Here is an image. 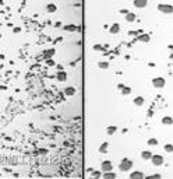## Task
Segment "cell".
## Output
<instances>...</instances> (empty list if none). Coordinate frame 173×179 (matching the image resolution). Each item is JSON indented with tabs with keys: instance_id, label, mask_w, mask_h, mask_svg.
<instances>
[{
	"instance_id": "cell-14",
	"label": "cell",
	"mask_w": 173,
	"mask_h": 179,
	"mask_svg": "<svg viewBox=\"0 0 173 179\" xmlns=\"http://www.w3.org/2000/svg\"><path fill=\"white\" fill-rule=\"evenodd\" d=\"M151 157H152V153L148 151V150H145V151L141 153V158L142 159H151Z\"/></svg>"
},
{
	"instance_id": "cell-9",
	"label": "cell",
	"mask_w": 173,
	"mask_h": 179,
	"mask_svg": "<svg viewBox=\"0 0 173 179\" xmlns=\"http://www.w3.org/2000/svg\"><path fill=\"white\" fill-rule=\"evenodd\" d=\"M56 78L59 81H66V80H67V73L63 71V70H60V71L56 74Z\"/></svg>"
},
{
	"instance_id": "cell-10",
	"label": "cell",
	"mask_w": 173,
	"mask_h": 179,
	"mask_svg": "<svg viewBox=\"0 0 173 179\" xmlns=\"http://www.w3.org/2000/svg\"><path fill=\"white\" fill-rule=\"evenodd\" d=\"M77 90L74 87H66L64 88V94L66 95H69V97H73V95H76Z\"/></svg>"
},
{
	"instance_id": "cell-28",
	"label": "cell",
	"mask_w": 173,
	"mask_h": 179,
	"mask_svg": "<svg viewBox=\"0 0 173 179\" xmlns=\"http://www.w3.org/2000/svg\"><path fill=\"white\" fill-rule=\"evenodd\" d=\"M120 13H121V14H124V16H126V14L129 13V10H126V8H123V10H120Z\"/></svg>"
},
{
	"instance_id": "cell-27",
	"label": "cell",
	"mask_w": 173,
	"mask_h": 179,
	"mask_svg": "<svg viewBox=\"0 0 173 179\" xmlns=\"http://www.w3.org/2000/svg\"><path fill=\"white\" fill-rule=\"evenodd\" d=\"M92 176H95V178H99L101 176V172L98 171V172H92Z\"/></svg>"
},
{
	"instance_id": "cell-16",
	"label": "cell",
	"mask_w": 173,
	"mask_h": 179,
	"mask_svg": "<svg viewBox=\"0 0 173 179\" xmlns=\"http://www.w3.org/2000/svg\"><path fill=\"white\" fill-rule=\"evenodd\" d=\"M108 147H109V143H108V141L102 143V146L99 147V153H102V154H105V153H108Z\"/></svg>"
},
{
	"instance_id": "cell-2",
	"label": "cell",
	"mask_w": 173,
	"mask_h": 179,
	"mask_svg": "<svg viewBox=\"0 0 173 179\" xmlns=\"http://www.w3.org/2000/svg\"><path fill=\"white\" fill-rule=\"evenodd\" d=\"M158 11L163 13V14H172L173 13V6L172 4L161 3V4H158Z\"/></svg>"
},
{
	"instance_id": "cell-17",
	"label": "cell",
	"mask_w": 173,
	"mask_h": 179,
	"mask_svg": "<svg viewBox=\"0 0 173 179\" xmlns=\"http://www.w3.org/2000/svg\"><path fill=\"white\" fill-rule=\"evenodd\" d=\"M56 10H57L56 4L50 3V4H48V6H46V11H48V13H56Z\"/></svg>"
},
{
	"instance_id": "cell-11",
	"label": "cell",
	"mask_w": 173,
	"mask_h": 179,
	"mask_svg": "<svg viewBox=\"0 0 173 179\" xmlns=\"http://www.w3.org/2000/svg\"><path fill=\"white\" fill-rule=\"evenodd\" d=\"M162 125H165V126H172L173 125V119L170 116H165V118H162Z\"/></svg>"
},
{
	"instance_id": "cell-13",
	"label": "cell",
	"mask_w": 173,
	"mask_h": 179,
	"mask_svg": "<svg viewBox=\"0 0 173 179\" xmlns=\"http://www.w3.org/2000/svg\"><path fill=\"white\" fill-rule=\"evenodd\" d=\"M102 176H103L105 179H116V178H117V175H116V174H113L112 171L105 172V174H103V175H102Z\"/></svg>"
},
{
	"instance_id": "cell-20",
	"label": "cell",
	"mask_w": 173,
	"mask_h": 179,
	"mask_svg": "<svg viewBox=\"0 0 173 179\" xmlns=\"http://www.w3.org/2000/svg\"><path fill=\"white\" fill-rule=\"evenodd\" d=\"M98 67H99V69H109V63L108 62H99V63H98Z\"/></svg>"
},
{
	"instance_id": "cell-12",
	"label": "cell",
	"mask_w": 173,
	"mask_h": 179,
	"mask_svg": "<svg viewBox=\"0 0 173 179\" xmlns=\"http://www.w3.org/2000/svg\"><path fill=\"white\" fill-rule=\"evenodd\" d=\"M136 18H137V17H136V14H134V13H127V14H126V21H127V23H133V21H136Z\"/></svg>"
},
{
	"instance_id": "cell-1",
	"label": "cell",
	"mask_w": 173,
	"mask_h": 179,
	"mask_svg": "<svg viewBox=\"0 0 173 179\" xmlns=\"http://www.w3.org/2000/svg\"><path fill=\"white\" fill-rule=\"evenodd\" d=\"M133 168V161L129 158H123L120 161V164H119V169H120L121 172H127L130 171Z\"/></svg>"
},
{
	"instance_id": "cell-6",
	"label": "cell",
	"mask_w": 173,
	"mask_h": 179,
	"mask_svg": "<svg viewBox=\"0 0 173 179\" xmlns=\"http://www.w3.org/2000/svg\"><path fill=\"white\" fill-rule=\"evenodd\" d=\"M109 32L110 34H119L120 32V24H117V23H115V24H112L110 25V28H109Z\"/></svg>"
},
{
	"instance_id": "cell-25",
	"label": "cell",
	"mask_w": 173,
	"mask_h": 179,
	"mask_svg": "<svg viewBox=\"0 0 173 179\" xmlns=\"http://www.w3.org/2000/svg\"><path fill=\"white\" fill-rule=\"evenodd\" d=\"M145 178H148V179H154V178H157V179H161V178H162V175H159V174H154V175L145 176Z\"/></svg>"
},
{
	"instance_id": "cell-23",
	"label": "cell",
	"mask_w": 173,
	"mask_h": 179,
	"mask_svg": "<svg viewBox=\"0 0 173 179\" xmlns=\"http://www.w3.org/2000/svg\"><path fill=\"white\" fill-rule=\"evenodd\" d=\"M147 143H148V146H151V147L158 146V140H157V138H149Z\"/></svg>"
},
{
	"instance_id": "cell-18",
	"label": "cell",
	"mask_w": 173,
	"mask_h": 179,
	"mask_svg": "<svg viewBox=\"0 0 173 179\" xmlns=\"http://www.w3.org/2000/svg\"><path fill=\"white\" fill-rule=\"evenodd\" d=\"M80 27H77L76 24H71V25H64V31H78Z\"/></svg>"
},
{
	"instance_id": "cell-22",
	"label": "cell",
	"mask_w": 173,
	"mask_h": 179,
	"mask_svg": "<svg viewBox=\"0 0 173 179\" xmlns=\"http://www.w3.org/2000/svg\"><path fill=\"white\" fill-rule=\"evenodd\" d=\"M116 130H117V127H116V126H110V127H108V130H106V132H108L109 136H112V134L116 133Z\"/></svg>"
},
{
	"instance_id": "cell-3",
	"label": "cell",
	"mask_w": 173,
	"mask_h": 179,
	"mask_svg": "<svg viewBox=\"0 0 173 179\" xmlns=\"http://www.w3.org/2000/svg\"><path fill=\"white\" fill-rule=\"evenodd\" d=\"M151 161H152V164L155 167H161V165H163V162H165V158L159 154H154L152 157H151Z\"/></svg>"
},
{
	"instance_id": "cell-8",
	"label": "cell",
	"mask_w": 173,
	"mask_h": 179,
	"mask_svg": "<svg viewBox=\"0 0 173 179\" xmlns=\"http://www.w3.org/2000/svg\"><path fill=\"white\" fill-rule=\"evenodd\" d=\"M148 4V0H134V6L137 8H144Z\"/></svg>"
},
{
	"instance_id": "cell-26",
	"label": "cell",
	"mask_w": 173,
	"mask_h": 179,
	"mask_svg": "<svg viewBox=\"0 0 173 179\" xmlns=\"http://www.w3.org/2000/svg\"><path fill=\"white\" fill-rule=\"evenodd\" d=\"M94 50H101V52H103V48H101L99 45H95V46H94Z\"/></svg>"
},
{
	"instance_id": "cell-4",
	"label": "cell",
	"mask_w": 173,
	"mask_h": 179,
	"mask_svg": "<svg viewBox=\"0 0 173 179\" xmlns=\"http://www.w3.org/2000/svg\"><path fill=\"white\" fill-rule=\"evenodd\" d=\"M166 84V80L163 77H155L152 78V86L155 87V88H163Z\"/></svg>"
},
{
	"instance_id": "cell-15",
	"label": "cell",
	"mask_w": 173,
	"mask_h": 179,
	"mask_svg": "<svg viewBox=\"0 0 173 179\" xmlns=\"http://www.w3.org/2000/svg\"><path fill=\"white\" fill-rule=\"evenodd\" d=\"M134 105H137V106H142V105H144V98H142V97H136V98H134Z\"/></svg>"
},
{
	"instance_id": "cell-31",
	"label": "cell",
	"mask_w": 173,
	"mask_h": 179,
	"mask_svg": "<svg viewBox=\"0 0 173 179\" xmlns=\"http://www.w3.org/2000/svg\"><path fill=\"white\" fill-rule=\"evenodd\" d=\"M170 59H173V53H172V55H170Z\"/></svg>"
},
{
	"instance_id": "cell-7",
	"label": "cell",
	"mask_w": 173,
	"mask_h": 179,
	"mask_svg": "<svg viewBox=\"0 0 173 179\" xmlns=\"http://www.w3.org/2000/svg\"><path fill=\"white\" fill-rule=\"evenodd\" d=\"M142 178H145V175L140 171H134L130 174V179H142Z\"/></svg>"
},
{
	"instance_id": "cell-24",
	"label": "cell",
	"mask_w": 173,
	"mask_h": 179,
	"mask_svg": "<svg viewBox=\"0 0 173 179\" xmlns=\"http://www.w3.org/2000/svg\"><path fill=\"white\" fill-rule=\"evenodd\" d=\"M165 151L166 153H173V144H165Z\"/></svg>"
},
{
	"instance_id": "cell-29",
	"label": "cell",
	"mask_w": 173,
	"mask_h": 179,
	"mask_svg": "<svg viewBox=\"0 0 173 179\" xmlns=\"http://www.w3.org/2000/svg\"><path fill=\"white\" fill-rule=\"evenodd\" d=\"M129 35H137V31H130Z\"/></svg>"
},
{
	"instance_id": "cell-21",
	"label": "cell",
	"mask_w": 173,
	"mask_h": 179,
	"mask_svg": "<svg viewBox=\"0 0 173 179\" xmlns=\"http://www.w3.org/2000/svg\"><path fill=\"white\" fill-rule=\"evenodd\" d=\"M120 91H121L123 95H129V94H131V88H130V87H123Z\"/></svg>"
},
{
	"instance_id": "cell-19",
	"label": "cell",
	"mask_w": 173,
	"mask_h": 179,
	"mask_svg": "<svg viewBox=\"0 0 173 179\" xmlns=\"http://www.w3.org/2000/svg\"><path fill=\"white\" fill-rule=\"evenodd\" d=\"M138 39H140V41H142V42H149V39H151V38H149L148 34H142V35H140V37H138Z\"/></svg>"
},
{
	"instance_id": "cell-5",
	"label": "cell",
	"mask_w": 173,
	"mask_h": 179,
	"mask_svg": "<svg viewBox=\"0 0 173 179\" xmlns=\"http://www.w3.org/2000/svg\"><path fill=\"white\" fill-rule=\"evenodd\" d=\"M101 169H102L103 172L112 171V169H113V164L110 162V161H103V162L101 164Z\"/></svg>"
},
{
	"instance_id": "cell-30",
	"label": "cell",
	"mask_w": 173,
	"mask_h": 179,
	"mask_svg": "<svg viewBox=\"0 0 173 179\" xmlns=\"http://www.w3.org/2000/svg\"><path fill=\"white\" fill-rule=\"evenodd\" d=\"M14 32H20V28H18V27H16V28H14Z\"/></svg>"
}]
</instances>
